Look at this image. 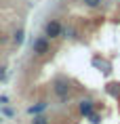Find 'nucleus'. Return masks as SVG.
<instances>
[{"mask_svg":"<svg viewBox=\"0 0 120 124\" xmlns=\"http://www.w3.org/2000/svg\"><path fill=\"white\" fill-rule=\"evenodd\" d=\"M23 36H25V32H23V30H17V32L13 34V42L15 44H21V42H23Z\"/></svg>","mask_w":120,"mask_h":124,"instance_id":"0eeeda50","label":"nucleus"},{"mask_svg":"<svg viewBox=\"0 0 120 124\" xmlns=\"http://www.w3.org/2000/svg\"><path fill=\"white\" fill-rule=\"evenodd\" d=\"M32 53L38 55V57H44L51 53V42H48L47 36H38V38L32 42Z\"/></svg>","mask_w":120,"mask_h":124,"instance_id":"f03ea898","label":"nucleus"},{"mask_svg":"<svg viewBox=\"0 0 120 124\" xmlns=\"http://www.w3.org/2000/svg\"><path fill=\"white\" fill-rule=\"evenodd\" d=\"M0 122H2V116H0Z\"/></svg>","mask_w":120,"mask_h":124,"instance_id":"ddd939ff","label":"nucleus"},{"mask_svg":"<svg viewBox=\"0 0 120 124\" xmlns=\"http://www.w3.org/2000/svg\"><path fill=\"white\" fill-rule=\"evenodd\" d=\"M61 36H65V38H78V32L74 27H63V34Z\"/></svg>","mask_w":120,"mask_h":124,"instance_id":"423d86ee","label":"nucleus"},{"mask_svg":"<svg viewBox=\"0 0 120 124\" xmlns=\"http://www.w3.org/2000/svg\"><path fill=\"white\" fill-rule=\"evenodd\" d=\"M0 103H2V105H7V103H8V97H0Z\"/></svg>","mask_w":120,"mask_h":124,"instance_id":"f8f14e48","label":"nucleus"},{"mask_svg":"<svg viewBox=\"0 0 120 124\" xmlns=\"http://www.w3.org/2000/svg\"><path fill=\"white\" fill-rule=\"evenodd\" d=\"M93 109H95V101H93V99H82V101L78 103V111H80L84 118L91 116V114H93Z\"/></svg>","mask_w":120,"mask_h":124,"instance_id":"20e7f679","label":"nucleus"},{"mask_svg":"<svg viewBox=\"0 0 120 124\" xmlns=\"http://www.w3.org/2000/svg\"><path fill=\"white\" fill-rule=\"evenodd\" d=\"M32 124H48V118L47 116H34V120H32Z\"/></svg>","mask_w":120,"mask_h":124,"instance_id":"6e6552de","label":"nucleus"},{"mask_svg":"<svg viewBox=\"0 0 120 124\" xmlns=\"http://www.w3.org/2000/svg\"><path fill=\"white\" fill-rule=\"evenodd\" d=\"M82 2H84V4H87V7H99V4H101V2H103V0H82Z\"/></svg>","mask_w":120,"mask_h":124,"instance_id":"1a4fd4ad","label":"nucleus"},{"mask_svg":"<svg viewBox=\"0 0 120 124\" xmlns=\"http://www.w3.org/2000/svg\"><path fill=\"white\" fill-rule=\"evenodd\" d=\"M7 78V72H4V67H0V80H4Z\"/></svg>","mask_w":120,"mask_h":124,"instance_id":"9b49d317","label":"nucleus"},{"mask_svg":"<svg viewBox=\"0 0 120 124\" xmlns=\"http://www.w3.org/2000/svg\"><path fill=\"white\" fill-rule=\"evenodd\" d=\"M88 118H91V124H99V122H101V118L97 116V114H91Z\"/></svg>","mask_w":120,"mask_h":124,"instance_id":"9d476101","label":"nucleus"},{"mask_svg":"<svg viewBox=\"0 0 120 124\" xmlns=\"http://www.w3.org/2000/svg\"><path fill=\"white\" fill-rule=\"evenodd\" d=\"M53 93L65 103L67 99H70V95H72V82H70L67 78H57L53 82Z\"/></svg>","mask_w":120,"mask_h":124,"instance_id":"f257e3e1","label":"nucleus"},{"mask_svg":"<svg viewBox=\"0 0 120 124\" xmlns=\"http://www.w3.org/2000/svg\"><path fill=\"white\" fill-rule=\"evenodd\" d=\"M61 34H63V25H61V21H57V19L47 21V25H44V36H47V38L55 40V38H61Z\"/></svg>","mask_w":120,"mask_h":124,"instance_id":"7ed1b4c3","label":"nucleus"},{"mask_svg":"<svg viewBox=\"0 0 120 124\" xmlns=\"http://www.w3.org/2000/svg\"><path fill=\"white\" fill-rule=\"evenodd\" d=\"M47 107H48V103H47V101H40V103L32 105V107L27 109V114H30V116H38V114H42V111L47 109Z\"/></svg>","mask_w":120,"mask_h":124,"instance_id":"39448f33","label":"nucleus"}]
</instances>
